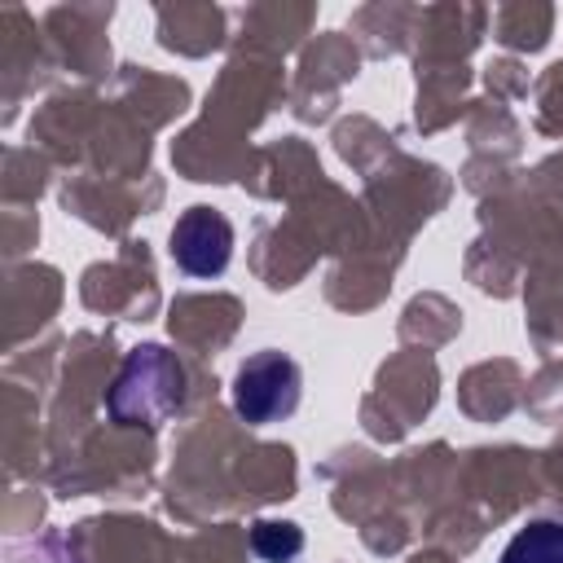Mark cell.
<instances>
[{
    "mask_svg": "<svg viewBox=\"0 0 563 563\" xmlns=\"http://www.w3.org/2000/svg\"><path fill=\"white\" fill-rule=\"evenodd\" d=\"M299 365L277 352V347H264L255 356H246L233 374V409L251 422V427H268V422H282L299 409Z\"/></svg>",
    "mask_w": 563,
    "mask_h": 563,
    "instance_id": "cell-1",
    "label": "cell"
},
{
    "mask_svg": "<svg viewBox=\"0 0 563 563\" xmlns=\"http://www.w3.org/2000/svg\"><path fill=\"white\" fill-rule=\"evenodd\" d=\"M501 563H563V519H532L519 528L506 541Z\"/></svg>",
    "mask_w": 563,
    "mask_h": 563,
    "instance_id": "cell-4",
    "label": "cell"
},
{
    "mask_svg": "<svg viewBox=\"0 0 563 563\" xmlns=\"http://www.w3.org/2000/svg\"><path fill=\"white\" fill-rule=\"evenodd\" d=\"M172 260L189 277H220L233 260V224L216 207H189L172 224Z\"/></svg>",
    "mask_w": 563,
    "mask_h": 563,
    "instance_id": "cell-2",
    "label": "cell"
},
{
    "mask_svg": "<svg viewBox=\"0 0 563 563\" xmlns=\"http://www.w3.org/2000/svg\"><path fill=\"white\" fill-rule=\"evenodd\" d=\"M251 545L264 563H290L303 550V532L295 523H255Z\"/></svg>",
    "mask_w": 563,
    "mask_h": 563,
    "instance_id": "cell-5",
    "label": "cell"
},
{
    "mask_svg": "<svg viewBox=\"0 0 563 563\" xmlns=\"http://www.w3.org/2000/svg\"><path fill=\"white\" fill-rule=\"evenodd\" d=\"M141 383H145L141 422H150V427H154L163 413H172V409L180 405V369H176V361H172L163 347H141V352L123 365L119 387H114V396H110V400H123V396L141 391Z\"/></svg>",
    "mask_w": 563,
    "mask_h": 563,
    "instance_id": "cell-3",
    "label": "cell"
}]
</instances>
